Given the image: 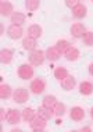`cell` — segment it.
Segmentation results:
<instances>
[{"mask_svg": "<svg viewBox=\"0 0 93 132\" xmlns=\"http://www.w3.org/2000/svg\"><path fill=\"white\" fill-rule=\"evenodd\" d=\"M79 4V0H65V6L68 7V9L72 10L75 6H78Z\"/></svg>", "mask_w": 93, "mask_h": 132, "instance_id": "f1b7e54d", "label": "cell"}, {"mask_svg": "<svg viewBox=\"0 0 93 132\" xmlns=\"http://www.w3.org/2000/svg\"><path fill=\"white\" fill-rule=\"evenodd\" d=\"M46 125H47V120H45L43 117H40L39 114L35 116V118L29 122V127L32 131L35 132H40V131H45Z\"/></svg>", "mask_w": 93, "mask_h": 132, "instance_id": "277c9868", "label": "cell"}, {"mask_svg": "<svg viewBox=\"0 0 93 132\" xmlns=\"http://www.w3.org/2000/svg\"><path fill=\"white\" fill-rule=\"evenodd\" d=\"M70 32H71V35H72L74 38L79 39V38L83 36V34L86 32V28H85V25L82 22H74L70 28Z\"/></svg>", "mask_w": 93, "mask_h": 132, "instance_id": "ba28073f", "label": "cell"}, {"mask_svg": "<svg viewBox=\"0 0 93 132\" xmlns=\"http://www.w3.org/2000/svg\"><path fill=\"white\" fill-rule=\"evenodd\" d=\"M24 35V29L22 25H15V24H11L9 28H7V36L13 40H17V39H21Z\"/></svg>", "mask_w": 93, "mask_h": 132, "instance_id": "5b68a950", "label": "cell"}, {"mask_svg": "<svg viewBox=\"0 0 93 132\" xmlns=\"http://www.w3.org/2000/svg\"><path fill=\"white\" fill-rule=\"evenodd\" d=\"M10 20H11V24H15V25H24L25 20H27V15H25L24 13H21V11H14L11 14V17H10Z\"/></svg>", "mask_w": 93, "mask_h": 132, "instance_id": "9a60e30c", "label": "cell"}, {"mask_svg": "<svg viewBox=\"0 0 93 132\" xmlns=\"http://www.w3.org/2000/svg\"><path fill=\"white\" fill-rule=\"evenodd\" d=\"M13 99H14V102L18 103V104H24L25 102L29 100V92L25 88H17L13 92Z\"/></svg>", "mask_w": 93, "mask_h": 132, "instance_id": "3957f363", "label": "cell"}, {"mask_svg": "<svg viewBox=\"0 0 93 132\" xmlns=\"http://www.w3.org/2000/svg\"><path fill=\"white\" fill-rule=\"evenodd\" d=\"M63 53L56 47V46H52V47H47L46 49V59L49 61H57V60L61 57Z\"/></svg>", "mask_w": 93, "mask_h": 132, "instance_id": "30bf717a", "label": "cell"}, {"mask_svg": "<svg viewBox=\"0 0 93 132\" xmlns=\"http://www.w3.org/2000/svg\"><path fill=\"white\" fill-rule=\"evenodd\" d=\"M0 120H2V121L7 120V113H6V110L3 109V107L0 109Z\"/></svg>", "mask_w": 93, "mask_h": 132, "instance_id": "f546056e", "label": "cell"}, {"mask_svg": "<svg viewBox=\"0 0 93 132\" xmlns=\"http://www.w3.org/2000/svg\"><path fill=\"white\" fill-rule=\"evenodd\" d=\"M29 89L33 95H40V93H43L46 89V82L42 78H36V79H33L31 82Z\"/></svg>", "mask_w": 93, "mask_h": 132, "instance_id": "8992f818", "label": "cell"}, {"mask_svg": "<svg viewBox=\"0 0 93 132\" xmlns=\"http://www.w3.org/2000/svg\"><path fill=\"white\" fill-rule=\"evenodd\" d=\"M42 32H43V29H42L40 25H38V24H33V25H31L29 28H28V36H32L35 39H39L42 36Z\"/></svg>", "mask_w": 93, "mask_h": 132, "instance_id": "ffe728a7", "label": "cell"}, {"mask_svg": "<svg viewBox=\"0 0 93 132\" xmlns=\"http://www.w3.org/2000/svg\"><path fill=\"white\" fill-rule=\"evenodd\" d=\"M88 71H89V74L93 77V63H90L89 64V67H88Z\"/></svg>", "mask_w": 93, "mask_h": 132, "instance_id": "4dcf8cb0", "label": "cell"}, {"mask_svg": "<svg viewBox=\"0 0 93 132\" xmlns=\"http://www.w3.org/2000/svg\"><path fill=\"white\" fill-rule=\"evenodd\" d=\"M81 131H90V127H83Z\"/></svg>", "mask_w": 93, "mask_h": 132, "instance_id": "1f68e13d", "label": "cell"}, {"mask_svg": "<svg viewBox=\"0 0 93 132\" xmlns=\"http://www.w3.org/2000/svg\"><path fill=\"white\" fill-rule=\"evenodd\" d=\"M40 6V0H25V9L28 11H36Z\"/></svg>", "mask_w": 93, "mask_h": 132, "instance_id": "4316f807", "label": "cell"}, {"mask_svg": "<svg viewBox=\"0 0 93 132\" xmlns=\"http://www.w3.org/2000/svg\"><path fill=\"white\" fill-rule=\"evenodd\" d=\"M64 56H65V59L68 60V61H77L78 59H79L81 56V52L78 50L77 47H74V46H71V47L64 53Z\"/></svg>", "mask_w": 93, "mask_h": 132, "instance_id": "2e32d148", "label": "cell"}, {"mask_svg": "<svg viewBox=\"0 0 93 132\" xmlns=\"http://www.w3.org/2000/svg\"><path fill=\"white\" fill-rule=\"evenodd\" d=\"M28 59H29V63L32 64V65H42V64L45 63V60H46V52L35 49V50H32L29 53Z\"/></svg>", "mask_w": 93, "mask_h": 132, "instance_id": "6da1fadb", "label": "cell"}, {"mask_svg": "<svg viewBox=\"0 0 93 132\" xmlns=\"http://www.w3.org/2000/svg\"><path fill=\"white\" fill-rule=\"evenodd\" d=\"M70 74H68V70L65 67H57L54 70V78L57 81H63L64 78H67Z\"/></svg>", "mask_w": 93, "mask_h": 132, "instance_id": "cb8c5ba5", "label": "cell"}, {"mask_svg": "<svg viewBox=\"0 0 93 132\" xmlns=\"http://www.w3.org/2000/svg\"><path fill=\"white\" fill-rule=\"evenodd\" d=\"M21 120H22V114H21L20 110H15V109L7 110V120L6 121L10 125H17Z\"/></svg>", "mask_w": 93, "mask_h": 132, "instance_id": "52a82bcc", "label": "cell"}, {"mask_svg": "<svg viewBox=\"0 0 93 132\" xmlns=\"http://www.w3.org/2000/svg\"><path fill=\"white\" fill-rule=\"evenodd\" d=\"M60 85H61V89L63 90H72L77 85V79L72 77V75H68L67 78H64L63 81H60Z\"/></svg>", "mask_w": 93, "mask_h": 132, "instance_id": "8fae6325", "label": "cell"}, {"mask_svg": "<svg viewBox=\"0 0 93 132\" xmlns=\"http://www.w3.org/2000/svg\"><path fill=\"white\" fill-rule=\"evenodd\" d=\"M13 50L10 49H2L0 52V63L2 64H10L13 61Z\"/></svg>", "mask_w": 93, "mask_h": 132, "instance_id": "e0dca14e", "label": "cell"}, {"mask_svg": "<svg viewBox=\"0 0 93 132\" xmlns=\"http://www.w3.org/2000/svg\"><path fill=\"white\" fill-rule=\"evenodd\" d=\"M21 114H22V120L25 121V122H31V121L35 118V116H36L35 110L33 109H29V107L24 109L22 111H21Z\"/></svg>", "mask_w": 93, "mask_h": 132, "instance_id": "7402d4cb", "label": "cell"}, {"mask_svg": "<svg viewBox=\"0 0 93 132\" xmlns=\"http://www.w3.org/2000/svg\"><path fill=\"white\" fill-rule=\"evenodd\" d=\"M90 117H92V120H93V107L90 109Z\"/></svg>", "mask_w": 93, "mask_h": 132, "instance_id": "d6a6232c", "label": "cell"}, {"mask_svg": "<svg viewBox=\"0 0 93 132\" xmlns=\"http://www.w3.org/2000/svg\"><path fill=\"white\" fill-rule=\"evenodd\" d=\"M33 74H35V71H33V67H32L31 63L29 64L24 63L18 67V77L21 79L28 81V79H31V78H33Z\"/></svg>", "mask_w": 93, "mask_h": 132, "instance_id": "7a4b0ae2", "label": "cell"}, {"mask_svg": "<svg viewBox=\"0 0 93 132\" xmlns=\"http://www.w3.org/2000/svg\"><path fill=\"white\" fill-rule=\"evenodd\" d=\"M92 2H93V0H92Z\"/></svg>", "mask_w": 93, "mask_h": 132, "instance_id": "836d02e7", "label": "cell"}, {"mask_svg": "<svg viewBox=\"0 0 93 132\" xmlns=\"http://www.w3.org/2000/svg\"><path fill=\"white\" fill-rule=\"evenodd\" d=\"M14 13V7L10 2H6V0H3L2 3H0V14H2L3 17H11V14Z\"/></svg>", "mask_w": 93, "mask_h": 132, "instance_id": "4fadbf2b", "label": "cell"}, {"mask_svg": "<svg viewBox=\"0 0 93 132\" xmlns=\"http://www.w3.org/2000/svg\"><path fill=\"white\" fill-rule=\"evenodd\" d=\"M11 96H13V89L10 85H6V84L0 85V99L2 100H7Z\"/></svg>", "mask_w": 93, "mask_h": 132, "instance_id": "d6986e66", "label": "cell"}, {"mask_svg": "<svg viewBox=\"0 0 93 132\" xmlns=\"http://www.w3.org/2000/svg\"><path fill=\"white\" fill-rule=\"evenodd\" d=\"M70 118L75 121V122H79V121H82L85 118V111H83V109L79 106H75L72 107V109L70 110Z\"/></svg>", "mask_w": 93, "mask_h": 132, "instance_id": "9c48e42d", "label": "cell"}, {"mask_svg": "<svg viewBox=\"0 0 93 132\" xmlns=\"http://www.w3.org/2000/svg\"><path fill=\"white\" fill-rule=\"evenodd\" d=\"M56 47L64 54V53H65V52L71 47V43H70L68 40H67V39H60V40L56 42Z\"/></svg>", "mask_w": 93, "mask_h": 132, "instance_id": "484cf974", "label": "cell"}, {"mask_svg": "<svg viewBox=\"0 0 93 132\" xmlns=\"http://www.w3.org/2000/svg\"><path fill=\"white\" fill-rule=\"evenodd\" d=\"M38 114L40 117H43L45 120H52V117L54 116V111H53V109H47L45 106H40L38 109Z\"/></svg>", "mask_w": 93, "mask_h": 132, "instance_id": "44dd1931", "label": "cell"}, {"mask_svg": "<svg viewBox=\"0 0 93 132\" xmlns=\"http://www.w3.org/2000/svg\"><path fill=\"white\" fill-rule=\"evenodd\" d=\"M53 111H54V116H56V117H63L64 114H65V111H67V107H65V104H64V103L57 102L56 106L53 107Z\"/></svg>", "mask_w": 93, "mask_h": 132, "instance_id": "d4e9b609", "label": "cell"}, {"mask_svg": "<svg viewBox=\"0 0 93 132\" xmlns=\"http://www.w3.org/2000/svg\"><path fill=\"white\" fill-rule=\"evenodd\" d=\"M82 40H83V45L86 46H93V32L92 31H86L83 34V36H82Z\"/></svg>", "mask_w": 93, "mask_h": 132, "instance_id": "83f0119b", "label": "cell"}, {"mask_svg": "<svg viewBox=\"0 0 93 132\" xmlns=\"http://www.w3.org/2000/svg\"><path fill=\"white\" fill-rule=\"evenodd\" d=\"M36 40H38V39L32 38V36L24 38V39H22V47L25 49V50H28V52L35 50V49H36V45H38Z\"/></svg>", "mask_w": 93, "mask_h": 132, "instance_id": "5bb4252c", "label": "cell"}, {"mask_svg": "<svg viewBox=\"0 0 93 132\" xmlns=\"http://www.w3.org/2000/svg\"><path fill=\"white\" fill-rule=\"evenodd\" d=\"M86 14H88L86 6L81 4V3H79L78 6H75L74 9H72V15H74V18H77V20L85 18V17H86Z\"/></svg>", "mask_w": 93, "mask_h": 132, "instance_id": "7c38bea8", "label": "cell"}, {"mask_svg": "<svg viewBox=\"0 0 93 132\" xmlns=\"http://www.w3.org/2000/svg\"><path fill=\"white\" fill-rule=\"evenodd\" d=\"M79 92L81 95L83 96H89L93 93V84L92 82H88V81H83L79 84Z\"/></svg>", "mask_w": 93, "mask_h": 132, "instance_id": "ac0fdd59", "label": "cell"}, {"mask_svg": "<svg viewBox=\"0 0 93 132\" xmlns=\"http://www.w3.org/2000/svg\"><path fill=\"white\" fill-rule=\"evenodd\" d=\"M56 103H57V97H56V96L47 95V96H45L43 100H42V106L47 107V109H53V107L56 106Z\"/></svg>", "mask_w": 93, "mask_h": 132, "instance_id": "603a6c76", "label": "cell"}]
</instances>
